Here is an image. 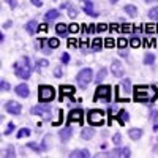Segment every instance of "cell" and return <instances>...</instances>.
<instances>
[{"label":"cell","mask_w":158,"mask_h":158,"mask_svg":"<svg viewBox=\"0 0 158 158\" xmlns=\"http://www.w3.org/2000/svg\"><path fill=\"white\" fill-rule=\"evenodd\" d=\"M0 87H2V90H10V84L6 82V81H2V82H0Z\"/></svg>","instance_id":"obj_49"},{"label":"cell","mask_w":158,"mask_h":158,"mask_svg":"<svg viewBox=\"0 0 158 158\" xmlns=\"http://www.w3.org/2000/svg\"><path fill=\"white\" fill-rule=\"evenodd\" d=\"M95 32V25H90L89 27V33H94Z\"/></svg>","instance_id":"obj_55"},{"label":"cell","mask_w":158,"mask_h":158,"mask_svg":"<svg viewBox=\"0 0 158 158\" xmlns=\"http://www.w3.org/2000/svg\"><path fill=\"white\" fill-rule=\"evenodd\" d=\"M122 89H123L125 94H130V92H131V81H130V79H123V81H122Z\"/></svg>","instance_id":"obj_26"},{"label":"cell","mask_w":158,"mask_h":158,"mask_svg":"<svg viewBox=\"0 0 158 158\" xmlns=\"http://www.w3.org/2000/svg\"><path fill=\"white\" fill-rule=\"evenodd\" d=\"M30 112L35 114V115H41L44 120H51V117H52V109H51L49 104H46V103H41V104H36V106H32Z\"/></svg>","instance_id":"obj_3"},{"label":"cell","mask_w":158,"mask_h":158,"mask_svg":"<svg viewBox=\"0 0 158 158\" xmlns=\"http://www.w3.org/2000/svg\"><path fill=\"white\" fill-rule=\"evenodd\" d=\"M147 85H136L135 87V92H147Z\"/></svg>","instance_id":"obj_47"},{"label":"cell","mask_w":158,"mask_h":158,"mask_svg":"<svg viewBox=\"0 0 158 158\" xmlns=\"http://www.w3.org/2000/svg\"><path fill=\"white\" fill-rule=\"evenodd\" d=\"M68 30H70V33H77L81 30V27H79L77 24H71V25H68Z\"/></svg>","instance_id":"obj_38"},{"label":"cell","mask_w":158,"mask_h":158,"mask_svg":"<svg viewBox=\"0 0 158 158\" xmlns=\"http://www.w3.org/2000/svg\"><path fill=\"white\" fill-rule=\"evenodd\" d=\"M118 56H122V57H127V56H128V49H127V48H122V49H118Z\"/></svg>","instance_id":"obj_48"},{"label":"cell","mask_w":158,"mask_h":158,"mask_svg":"<svg viewBox=\"0 0 158 158\" xmlns=\"http://www.w3.org/2000/svg\"><path fill=\"white\" fill-rule=\"evenodd\" d=\"M108 111H109V117H111V118L117 114V108H114V106H109V109H108ZM111 118H109V122H111Z\"/></svg>","instance_id":"obj_45"},{"label":"cell","mask_w":158,"mask_h":158,"mask_svg":"<svg viewBox=\"0 0 158 158\" xmlns=\"http://www.w3.org/2000/svg\"><path fill=\"white\" fill-rule=\"evenodd\" d=\"M82 10H84L85 15H89V16H92V18H97V16H98V13L94 10V6H92V2H87Z\"/></svg>","instance_id":"obj_16"},{"label":"cell","mask_w":158,"mask_h":158,"mask_svg":"<svg viewBox=\"0 0 158 158\" xmlns=\"http://www.w3.org/2000/svg\"><path fill=\"white\" fill-rule=\"evenodd\" d=\"M115 44L118 46V49H122V48H127V44H128V41L125 38H118L117 41H115Z\"/></svg>","instance_id":"obj_35"},{"label":"cell","mask_w":158,"mask_h":158,"mask_svg":"<svg viewBox=\"0 0 158 158\" xmlns=\"http://www.w3.org/2000/svg\"><path fill=\"white\" fill-rule=\"evenodd\" d=\"M25 136H30V130L29 128H22L18 131V138H25Z\"/></svg>","instance_id":"obj_34"},{"label":"cell","mask_w":158,"mask_h":158,"mask_svg":"<svg viewBox=\"0 0 158 158\" xmlns=\"http://www.w3.org/2000/svg\"><path fill=\"white\" fill-rule=\"evenodd\" d=\"M123 10H125V13H127L130 18H136L138 16V8L135 5H125Z\"/></svg>","instance_id":"obj_17"},{"label":"cell","mask_w":158,"mask_h":158,"mask_svg":"<svg viewBox=\"0 0 158 158\" xmlns=\"http://www.w3.org/2000/svg\"><path fill=\"white\" fill-rule=\"evenodd\" d=\"M5 2L10 5L11 10H16V6H18V2H16V0H5Z\"/></svg>","instance_id":"obj_44"},{"label":"cell","mask_w":158,"mask_h":158,"mask_svg":"<svg viewBox=\"0 0 158 158\" xmlns=\"http://www.w3.org/2000/svg\"><path fill=\"white\" fill-rule=\"evenodd\" d=\"M106 29H108V24H98V27H97L98 32H103V30H106Z\"/></svg>","instance_id":"obj_50"},{"label":"cell","mask_w":158,"mask_h":158,"mask_svg":"<svg viewBox=\"0 0 158 158\" xmlns=\"http://www.w3.org/2000/svg\"><path fill=\"white\" fill-rule=\"evenodd\" d=\"M48 44H49V48H59L60 46V41H59V38H49L48 40Z\"/></svg>","instance_id":"obj_29"},{"label":"cell","mask_w":158,"mask_h":158,"mask_svg":"<svg viewBox=\"0 0 158 158\" xmlns=\"http://www.w3.org/2000/svg\"><path fill=\"white\" fill-rule=\"evenodd\" d=\"M5 156H10V158H13V156H16V152H15V147H13V146H11V144H10V146L6 147V152H5Z\"/></svg>","instance_id":"obj_33"},{"label":"cell","mask_w":158,"mask_h":158,"mask_svg":"<svg viewBox=\"0 0 158 158\" xmlns=\"http://www.w3.org/2000/svg\"><path fill=\"white\" fill-rule=\"evenodd\" d=\"M11 27V21H6V22H3V29H10Z\"/></svg>","instance_id":"obj_54"},{"label":"cell","mask_w":158,"mask_h":158,"mask_svg":"<svg viewBox=\"0 0 158 158\" xmlns=\"http://www.w3.org/2000/svg\"><path fill=\"white\" fill-rule=\"evenodd\" d=\"M135 94H136V97H135L136 101H139V103H147V101H149L147 92H135Z\"/></svg>","instance_id":"obj_21"},{"label":"cell","mask_w":158,"mask_h":158,"mask_svg":"<svg viewBox=\"0 0 158 158\" xmlns=\"http://www.w3.org/2000/svg\"><path fill=\"white\" fill-rule=\"evenodd\" d=\"M60 60H62V63H63V65H67V63H70L71 57H70V54H68V52H63V54H62V57H60Z\"/></svg>","instance_id":"obj_36"},{"label":"cell","mask_w":158,"mask_h":158,"mask_svg":"<svg viewBox=\"0 0 158 158\" xmlns=\"http://www.w3.org/2000/svg\"><path fill=\"white\" fill-rule=\"evenodd\" d=\"M94 100H104L106 103H109L111 100V85H98L95 90Z\"/></svg>","instance_id":"obj_6"},{"label":"cell","mask_w":158,"mask_h":158,"mask_svg":"<svg viewBox=\"0 0 158 158\" xmlns=\"http://www.w3.org/2000/svg\"><path fill=\"white\" fill-rule=\"evenodd\" d=\"M128 43H130L131 48H139V46H141V41H139L138 36H131V40H130Z\"/></svg>","instance_id":"obj_31"},{"label":"cell","mask_w":158,"mask_h":158,"mask_svg":"<svg viewBox=\"0 0 158 158\" xmlns=\"http://www.w3.org/2000/svg\"><path fill=\"white\" fill-rule=\"evenodd\" d=\"M144 63L146 65H153L155 63V56L152 54V52H147V54L144 56Z\"/></svg>","instance_id":"obj_25"},{"label":"cell","mask_w":158,"mask_h":158,"mask_svg":"<svg viewBox=\"0 0 158 158\" xmlns=\"http://www.w3.org/2000/svg\"><path fill=\"white\" fill-rule=\"evenodd\" d=\"M57 18H60V13L57 10H49L46 15H44V19L46 21H52V19H57Z\"/></svg>","instance_id":"obj_23"},{"label":"cell","mask_w":158,"mask_h":158,"mask_svg":"<svg viewBox=\"0 0 158 158\" xmlns=\"http://www.w3.org/2000/svg\"><path fill=\"white\" fill-rule=\"evenodd\" d=\"M149 18L153 21H158V6H153L149 10Z\"/></svg>","instance_id":"obj_28"},{"label":"cell","mask_w":158,"mask_h":158,"mask_svg":"<svg viewBox=\"0 0 158 158\" xmlns=\"http://www.w3.org/2000/svg\"><path fill=\"white\" fill-rule=\"evenodd\" d=\"M48 65H49V62L44 60V59H43V60H38V62H36V71H41L43 68L48 67Z\"/></svg>","instance_id":"obj_30"},{"label":"cell","mask_w":158,"mask_h":158,"mask_svg":"<svg viewBox=\"0 0 158 158\" xmlns=\"http://www.w3.org/2000/svg\"><path fill=\"white\" fill-rule=\"evenodd\" d=\"M27 149H32V150H35V152H43L41 146H38L36 142H29V144H27Z\"/></svg>","instance_id":"obj_32"},{"label":"cell","mask_w":158,"mask_h":158,"mask_svg":"<svg viewBox=\"0 0 158 158\" xmlns=\"http://www.w3.org/2000/svg\"><path fill=\"white\" fill-rule=\"evenodd\" d=\"M111 73L115 77H120L123 74V67H122L120 60H112V63H111Z\"/></svg>","instance_id":"obj_8"},{"label":"cell","mask_w":158,"mask_h":158,"mask_svg":"<svg viewBox=\"0 0 158 158\" xmlns=\"http://www.w3.org/2000/svg\"><path fill=\"white\" fill-rule=\"evenodd\" d=\"M62 74H63L62 68H60V67H56V68H54V77H62Z\"/></svg>","instance_id":"obj_43"},{"label":"cell","mask_w":158,"mask_h":158,"mask_svg":"<svg viewBox=\"0 0 158 158\" xmlns=\"http://www.w3.org/2000/svg\"><path fill=\"white\" fill-rule=\"evenodd\" d=\"M130 155H131V152H130L128 147H123V149H114V150L109 153V156H130Z\"/></svg>","instance_id":"obj_12"},{"label":"cell","mask_w":158,"mask_h":158,"mask_svg":"<svg viewBox=\"0 0 158 158\" xmlns=\"http://www.w3.org/2000/svg\"><path fill=\"white\" fill-rule=\"evenodd\" d=\"M112 142H114V144H117V146L122 142V136H120V133H115V135L112 136Z\"/></svg>","instance_id":"obj_40"},{"label":"cell","mask_w":158,"mask_h":158,"mask_svg":"<svg viewBox=\"0 0 158 158\" xmlns=\"http://www.w3.org/2000/svg\"><path fill=\"white\" fill-rule=\"evenodd\" d=\"M90 48L92 51H101L103 49V41H101V38H94L92 40V43H90Z\"/></svg>","instance_id":"obj_18"},{"label":"cell","mask_w":158,"mask_h":158,"mask_svg":"<svg viewBox=\"0 0 158 158\" xmlns=\"http://www.w3.org/2000/svg\"><path fill=\"white\" fill-rule=\"evenodd\" d=\"M92 77H94V71H92L90 68H82L76 76V82L84 89V87L89 85V82L92 81Z\"/></svg>","instance_id":"obj_4"},{"label":"cell","mask_w":158,"mask_h":158,"mask_svg":"<svg viewBox=\"0 0 158 158\" xmlns=\"http://www.w3.org/2000/svg\"><path fill=\"white\" fill-rule=\"evenodd\" d=\"M56 98V90L54 87H51V85H40L38 89V100L40 103H49Z\"/></svg>","instance_id":"obj_2"},{"label":"cell","mask_w":158,"mask_h":158,"mask_svg":"<svg viewBox=\"0 0 158 158\" xmlns=\"http://www.w3.org/2000/svg\"><path fill=\"white\" fill-rule=\"evenodd\" d=\"M15 92H16L19 97H22V98H27V97L30 95V90H29V85H27V84H19V85H16Z\"/></svg>","instance_id":"obj_10"},{"label":"cell","mask_w":158,"mask_h":158,"mask_svg":"<svg viewBox=\"0 0 158 158\" xmlns=\"http://www.w3.org/2000/svg\"><path fill=\"white\" fill-rule=\"evenodd\" d=\"M5 109H6V112H10V114H13V115H19L21 114V109H22V106L18 103V101H6L5 103Z\"/></svg>","instance_id":"obj_7"},{"label":"cell","mask_w":158,"mask_h":158,"mask_svg":"<svg viewBox=\"0 0 158 158\" xmlns=\"http://www.w3.org/2000/svg\"><path fill=\"white\" fill-rule=\"evenodd\" d=\"M25 30H27L30 35H35L36 30H38V22L36 21H29L27 24H25Z\"/></svg>","instance_id":"obj_15"},{"label":"cell","mask_w":158,"mask_h":158,"mask_svg":"<svg viewBox=\"0 0 158 158\" xmlns=\"http://www.w3.org/2000/svg\"><path fill=\"white\" fill-rule=\"evenodd\" d=\"M13 130H15V123L10 122V123L6 125V130H5V136H6V135H10V133H13Z\"/></svg>","instance_id":"obj_41"},{"label":"cell","mask_w":158,"mask_h":158,"mask_svg":"<svg viewBox=\"0 0 158 158\" xmlns=\"http://www.w3.org/2000/svg\"><path fill=\"white\" fill-rule=\"evenodd\" d=\"M142 44H144V48H147V46H149V41H147V40H144Z\"/></svg>","instance_id":"obj_56"},{"label":"cell","mask_w":158,"mask_h":158,"mask_svg":"<svg viewBox=\"0 0 158 158\" xmlns=\"http://www.w3.org/2000/svg\"><path fill=\"white\" fill-rule=\"evenodd\" d=\"M15 71H16V76H19L21 79H29L30 74H32V63H30V59L29 57H21L16 63H15Z\"/></svg>","instance_id":"obj_1"},{"label":"cell","mask_w":158,"mask_h":158,"mask_svg":"<svg viewBox=\"0 0 158 158\" xmlns=\"http://www.w3.org/2000/svg\"><path fill=\"white\" fill-rule=\"evenodd\" d=\"M30 2H32L35 6H41V5H43V0H30Z\"/></svg>","instance_id":"obj_52"},{"label":"cell","mask_w":158,"mask_h":158,"mask_svg":"<svg viewBox=\"0 0 158 158\" xmlns=\"http://www.w3.org/2000/svg\"><path fill=\"white\" fill-rule=\"evenodd\" d=\"M67 13H68V18L74 19V18L77 16V13H79V11H77V8H76V6H73V5L70 3V6H68V11H67Z\"/></svg>","instance_id":"obj_27"},{"label":"cell","mask_w":158,"mask_h":158,"mask_svg":"<svg viewBox=\"0 0 158 158\" xmlns=\"http://www.w3.org/2000/svg\"><path fill=\"white\" fill-rule=\"evenodd\" d=\"M87 120H89L90 125L100 127V125L104 123V114H103L101 109H90L89 114H87Z\"/></svg>","instance_id":"obj_5"},{"label":"cell","mask_w":158,"mask_h":158,"mask_svg":"<svg viewBox=\"0 0 158 158\" xmlns=\"http://www.w3.org/2000/svg\"><path fill=\"white\" fill-rule=\"evenodd\" d=\"M122 30H123L125 33H128V32H133V27H131L130 24H123V25H122Z\"/></svg>","instance_id":"obj_46"},{"label":"cell","mask_w":158,"mask_h":158,"mask_svg":"<svg viewBox=\"0 0 158 158\" xmlns=\"http://www.w3.org/2000/svg\"><path fill=\"white\" fill-rule=\"evenodd\" d=\"M56 32H57V35H60V36H67V33H68L70 30H68V25H65V24H57Z\"/></svg>","instance_id":"obj_22"},{"label":"cell","mask_w":158,"mask_h":158,"mask_svg":"<svg viewBox=\"0 0 158 158\" xmlns=\"http://www.w3.org/2000/svg\"><path fill=\"white\" fill-rule=\"evenodd\" d=\"M48 29H49L48 22H44V24H40V25H38V30H40V32H43V33H46V32H48Z\"/></svg>","instance_id":"obj_42"},{"label":"cell","mask_w":158,"mask_h":158,"mask_svg":"<svg viewBox=\"0 0 158 158\" xmlns=\"http://www.w3.org/2000/svg\"><path fill=\"white\" fill-rule=\"evenodd\" d=\"M111 30L112 32H118V30H120V25H118V24H112L111 25Z\"/></svg>","instance_id":"obj_51"},{"label":"cell","mask_w":158,"mask_h":158,"mask_svg":"<svg viewBox=\"0 0 158 158\" xmlns=\"http://www.w3.org/2000/svg\"><path fill=\"white\" fill-rule=\"evenodd\" d=\"M67 44H68V48H74L76 46V41H74V40H68Z\"/></svg>","instance_id":"obj_53"},{"label":"cell","mask_w":158,"mask_h":158,"mask_svg":"<svg viewBox=\"0 0 158 158\" xmlns=\"http://www.w3.org/2000/svg\"><path fill=\"white\" fill-rule=\"evenodd\" d=\"M81 136H82V139L89 141V139H92V138L95 136V131H94V128L85 127V128H82V130H81Z\"/></svg>","instance_id":"obj_14"},{"label":"cell","mask_w":158,"mask_h":158,"mask_svg":"<svg viewBox=\"0 0 158 158\" xmlns=\"http://www.w3.org/2000/svg\"><path fill=\"white\" fill-rule=\"evenodd\" d=\"M109 2H111V3H117V2H118V0H109Z\"/></svg>","instance_id":"obj_58"},{"label":"cell","mask_w":158,"mask_h":158,"mask_svg":"<svg viewBox=\"0 0 158 158\" xmlns=\"http://www.w3.org/2000/svg\"><path fill=\"white\" fill-rule=\"evenodd\" d=\"M114 44H115V41H114V40L112 38H106V40H104V48H114Z\"/></svg>","instance_id":"obj_39"},{"label":"cell","mask_w":158,"mask_h":158,"mask_svg":"<svg viewBox=\"0 0 158 158\" xmlns=\"http://www.w3.org/2000/svg\"><path fill=\"white\" fill-rule=\"evenodd\" d=\"M106 74H108V70H106V68H100L98 74L95 76V82H98V84H100V82L103 81V79L106 77Z\"/></svg>","instance_id":"obj_24"},{"label":"cell","mask_w":158,"mask_h":158,"mask_svg":"<svg viewBox=\"0 0 158 158\" xmlns=\"http://www.w3.org/2000/svg\"><path fill=\"white\" fill-rule=\"evenodd\" d=\"M71 135H73V128L68 125L67 128H63V130H60V133H59V136H60V141L62 142H67L70 138H71Z\"/></svg>","instance_id":"obj_11"},{"label":"cell","mask_w":158,"mask_h":158,"mask_svg":"<svg viewBox=\"0 0 158 158\" xmlns=\"http://www.w3.org/2000/svg\"><path fill=\"white\" fill-rule=\"evenodd\" d=\"M70 156H71V158H76V156H84V158H87V156H90V153H89L85 149H77V150L70 152Z\"/></svg>","instance_id":"obj_20"},{"label":"cell","mask_w":158,"mask_h":158,"mask_svg":"<svg viewBox=\"0 0 158 158\" xmlns=\"http://www.w3.org/2000/svg\"><path fill=\"white\" fill-rule=\"evenodd\" d=\"M128 135H130V138L133 139V141H138V139L142 136V130H141V128H131V130L128 131Z\"/></svg>","instance_id":"obj_19"},{"label":"cell","mask_w":158,"mask_h":158,"mask_svg":"<svg viewBox=\"0 0 158 158\" xmlns=\"http://www.w3.org/2000/svg\"><path fill=\"white\" fill-rule=\"evenodd\" d=\"M156 30H158V25H155V24H147L146 25V32H149V33H153Z\"/></svg>","instance_id":"obj_37"},{"label":"cell","mask_w":158,"mask_h":158,"mask_svg":"<svg viewBox=\"0 0 158 158\" xmlns=\"http://www.w3.org/2000/svg\"><path fill=\"white\" fill-rule=\"evenodd\" d=\"M74 94V87L73 85H60V100H63L67 95Z\"/></svg>","instance_id":"obj_13"},{"label":"cell","mask_w":158,"mask_h":158,"mask_svg":"<svg viewBox=\"0 0 158 158\" xmlns=\"http://www.w3.org/2000/svg\"><path fill=\"white\" fill-rule=\"evenodd\" d=\"M153 130H155V131H156V130H158V120H156V123H155V125H153Z\"/></svg>","instance_id":"obj_57"},{"label":"cell","mask_w":158,"mask_h":158,"mask_svg":"<svg viewBox=\"0 0 158 158\" xmlns=\"http://www.w3.org/2000/svg\"><path fill=\"white\" fill-rule=\"evenodd\" d=\"M82 118H84V114H82L81 109H73L68 114V123L70 122H79V123H82Z\"/></svg>","instance_id":"obj_9"},{"label":"cell","mask_w":158,"mask_h":158,"mask_svg":"<svg viewBox=\"0 0 158 158\" xmlns=\"http://www.w3.org/2000/svg\"><path fill=\"white\" fill-rule=\"evenodd\" d=\"M82 2H85V3H87V2H90V0H82Z\"/></svg>","instance_id":"obj_59"}]
</instances>
